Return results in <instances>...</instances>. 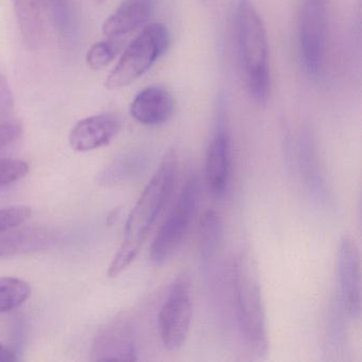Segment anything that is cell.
I'll return each mask as SVG.
<instances>
[{"instance_id":"cell-1","label":"cell","mask_w":362,"mask_h":362,"mask_svg":"<svg viewBox=\"0 0 362 362\" xmlns=\"http://www.w3.org/2000/svg\"><path fill=\"white\" fill-rule=\"evenodd\" d=\"M177 173V152L170 149L163 156L158 169L129 215L122 245L107 270L112 279L126 271L139 255L148 234L170 197Z\"/></svg>"},{"instance_id":"cell-2","label":"cell","mask_w":362,"mask_h":362,"mask_svg":"<svg viewBox=\"0 0 362 362\" xmlns=\"http://www.w3.org/2000/svg\"><path fill=\"white\" fill-rule=\"evenodd\" d=\"M235 35L245 86L252 98L264 105L271 90L268 37L262 16L251 0L238 1Z\"/></svg>"},{"instance_id":"cell-3","label":"cell","mask_w":362,"mask_h":362,"mask_svg":"<svg viewBox=\"0 0 362 362\" xmlns=\"http://www.w3.org/2000/svg\"><path fill=\"white\" fill-rule=\"evenodd\" d=\"M233 286L239 329L251 351L262 357L269 345L266 313L257 272L245 254L235 260Z\"/></svg>"},{"instance_id":"cell-4","label":"cell","mask_w":362,"mask_h":362,"mask_svg":"<svg viewBox=\"0 0 362 362\" xmlns=\"http://www.w3.org/2000/svg\"><path fill=\"white\" fill-rule=\"evenodd\" d=\"M170 45L168 28L160 23L147 24L129 44L105 81V88L118 90L145 75Z\"/></svg>"},{"instance_id":"cell-5","label":"cell","mask_w":362,"mask_h":362,"mask_svg":"<svg viewBox=\"0 0 362 362\" xmlns=\"http://www.w3.org/2000/svg\"><path fill=\"white\" fill-rule=\"evenodd\" d=\"M200 198V183L196 175H190L182 188L177 202L154 237L150 258L158 266L168 262L183 245L194 221Z\"/></svg>"},{"instance_id":"cell-6","label":"cell","mask_w":362,"mask_h":362,"mask_svg":"<svg viewBox=\"0 0 362 362\" xmlns=\"http://www.w3.org/2000/svg\"><path fill=\"white\" fill-rule=\"evenodd\" d=\"M298 45L305 69L313 77L325 71L328 45V0H302Z\"/></svg>"},{"instance_id":"cell-7","label":"cell","mask_w":362,"mask_h":362,"mask_svg":"<svg viewBox=\"0 0 362 362\" xmlns=\"http://www.w3.org/2000/svg\"><path fill=\"white\" fill-rule=\"evenodd\" d=\"M192 319V276L187 271H184L171 284L158 313L160 340L168 351H177L185 344Z\"/></svg>"},{"instance_id":"cell-8","label":"cell","mask_w":362,"mask_h":362,"mask_svg":"<svg viewBox=\"0 0 362 362\" xmlns=\"http://www.w3.org/2000/svg\"><path fill=\"white\" fill-rule=\"evenodd\" d=\"M339 298L345 313L359 319L361 313V271L357 245L343 237L338 252Z\"/></svg>"},{"instance_id":"cell-9","label":"cell","mask_w":362,"mask_h":362,"mask_svg":"<svg viewBox=\"0 0 362 362\" xmlns=\"http://www.w3.org/2000/svg\"><path fill=\"white\" fill-rule=\"evenodd\" d=\"M94 361H135L136 343L132 326L118 319L101 329L90 351Z\"/></svg>"},{"instance_id":"cell-10","label":"cell","mask_w":362,"mask_h":362,"mask_svg":"<svg viewBox=\"0 0 362 362\" xmlns=\"http://www.w3.org/2000/svg\"><path fill=\"white\" fill-rule=\"evenodd\" d=\"M122 120L115 113H103L80 120L69 135L71 147L88 152L107 145L122 130Z\"/></svg>"},{"instance_id":"cell-11","label":"cell","mask_w":362,"mask_h":362,"mask_svg":"<svg viewBox=\"0 0 362 362\" xmlns=\"http://www.w3.org/2000/svg\"><path fill=\"white\" fill-rule=\"evenodd\" d=\"M232 170L230 144L223 119L218 122L205 158V177L215 196L221 197L228 190Z\"/></svg>"},{"instance_id":"cell-12","label":"cell","mask_w":362,"mask_h":362,"mask_svg":"<svg viewBox=\"0 0 362 362\" xmlns=\"http://www.w3.org/2000/svg\"><path fill=\"white\" fill-rule=\"evenodd\" d=\"M175 99L162 86H151L137 93L130 105V114L144 126H160L175 113Z\"/></svg>"},{"instance_id":"cell-13","label":"cell","mask_w":362,"mask_h":362,"mask_svg":"<svg viewBox=\"0 0 362 362\" xmlns=\"http://www.w3.org/2000/svg\"><path fill=\"white\" fill-rule=\"evenodd\" d=\"M158 0H124L103 25L105 37L115 39L146 26L156 12Z\"/></svg>"},{"instance_id":"cell-14","label":"cell","mask_w":362,"mask_h":362,"mask_svg":"<svg viewBox=\"0 0 362 362\" xmlns=\"http://www.w3.org/2000/svg\"><path fill=\"white\" fill-rule=\"evenodd\" d=\"M14 12L21 37L28 49H37L43 39L40 0H13Z\"/></svg>"},{"instance_id":"cell-15","label":"cell","mask_w":362,"mask_h":362,"mask_svg":"<svg viewBox=\"0 0 362 362\" xmlns=\"http://www.w3.org/2000/svg\"><path fill=\"white\" fill-rule=\"evenodd\" d=\"M223 239V222L217 211H205L199 226V252L202 259L213 258Z\"/></svg>"},{"instance_id":"cell-16","label":"cell","mask_w":362,"mask_h":362,"mask_svg":"<svg viewBox=\"0 0 362 362\" xmlns=\"http://www.w3.org/2000/svg\"><path fill=\"white\" fill-rule=\"evenodd\" d=\"M0 256L35 250L39 245H45L50 243V235L44 230L10 233L5 236L3 233H0Z\"/></svg>"},{"instance_id":"cell-17","label":"cell","mask_w":362,"mask_h":362,"mask_svg":"<svg viewBox=\"0 0 362 362\" xmlns=\"http://www.w3.org/2000/svg\"><path fill=\"white\" fill-rule=\"evenodd\" d=\"M30 296V285L24 279L18 277H0V313L18 308Z\"/></svg>"},{"instance_id":"cell-18","label":"cell","mask_w":362,"mask_h":362,"mask_svg":"<svg viewBox=\"0 0 362 362\" xmlns=\"http://www.w3.org/2000/svg\"><path fill=\"white\" fill-rule=\"evenodd\" d=\"M118 49L119 48L114 42H97V43L93 44L86 52V64L93 71H101L113 62Z\"/></svg>"},{"instance_id":"cell-19","label":"cell","mask_w":362,"mask_h":362,"mask_svg":"<svg viewBox=\"0 0 362 362\" xmlns=\"http://www.w3.org/2000/svg\"><path fill=\"white\" fill-rule=\"evenodd\" d=\"M33 215L30 207L18 206L0 209V233L9 232L24 224Z\"/></svg>"},{"instance_id":"cell-20","label":"cell","mask_w":362,"mask_h":362,"mask_svg":"<svg viewBox=\"0 0 362 362\" xmlns=\"http://www.w3.org/2000/svg\"><path fill=\"white\" fill-rule=\"evenodd\" d=\"M28 173L29 165L24 160L0 158V187L18 181Z\"/></svg>"},{"instance_id":"cell-21","label":"cell","mask_w":362,"mask_h":362,"mask_svg":"<svg viewBox=\"0 0 362 362\" xmlns=\"http://www.w3.org/2000/svg\"><path fill=\"white\" fill-rule=\"evenodd\" d=\"M144 158L139 156H128L122 160L115 163L105 175L109 182L122 181V179L132 177L143 166Z\"/></svg>"},{"instance_id":"cell-22","label":"cell","mask_w":362,"mask_h":362,"mask_svg":"<svg viewBox=\"0 0 362 362\" xmlns=\"http://www.w3.org/2000/svg\"><path fill=\"white\" fill-rule=\"evenodd\" d=\"M47 5L54 28L60 35H66L71 28L69 0H47Z\"/></svg>"},{"instance_id":"cell-23","label":"cell","mask_w":362,"mask_h":362,"mask_svg":"<svg viewBox=\"0 0 362 362\" xmlns=\"http://www.w3.org/2000/svg\"><path fill=\"white\" fill-rule=\"evenodd\" d=\"M14 107L16 100L9 80L4 74H0V122L14 118Z\"/></svg>"},{"instance_id":"cell-24","label":"cell","mask_w":362,"mask_h":362,"mask_svg":"<svg viewBox=\"0 0 362 362\" xmlns=\"http://www.w3.org/2000/svg\"><path fill=\"white\" fill-rule=\"evenodd\" d=\"M24 132L23 122L18 118L0 122V150L16 143Z\"/></svg>"},{"instance_id":"cell-25","label":"cell","mask_w":362,"mask_h":362,"mask_svg":"<svg viewBox=\"0 0 362 362\" xmlns=\"http://www.w3.org/2000/svg\"><path fill=\"white\" fill-rule=\"evenodd\" d=\"M18 360V357L13 351L0 343V362H14Z\"/></svg>"},{"instance_id":"cell-26","label":"cell","mask_w":362,"mask_h":362,"mask_svg":"<svg viewBox=\"0 0 362 362\" xmlns=\"http://www.w3.org/2000/svg\"><path fill=\"white\" fill-rule=\"evenodd\" d=\"M92 1L95 5H103L107 0H92Z\"/></svg>"}]
</instances>
